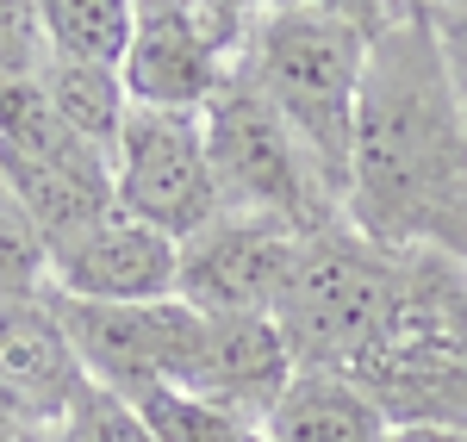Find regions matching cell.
<instances>
[{"label": "cell", "mask_w": 467, "mask_h": 442, "mask_svg": "<svg viewBox=\"0 0 467 442\" xmlns=\"http://www.w3.org/2000/svg\"><path fill=\"white\" fill-rule=\"evenodd\" d=\"M200 118H206V149H213L224 212H255V219H275L299 237L349 224L343 200L324 187L318 162L299 149V138L268 112V100L237 69Z\"/></svg>", "instance_id": "3957f363"}, {"label": "cell", "mask_w": 467, "mask_h": 442, "mask_svg": "<svg viewBox=\"0 0 467 442\" xmlns=\"http://www.w3.org/2000/svg\"><path fill=\"white\" fill-rule=\"evenodd\" d=\"M175 274H181V243L150 231L144 219L119 212V206L50 243V293L88 299V305L175 299Z\"/></svg>", "instance_id": "9c48e42d"}, {"label": "cell", "mask_w": 467, "mask_h": 442, "mask_svg": "<svg viewBox=\"0 0 467 442\" xmlns=\"http://www.w3.org/2000/svg\"><path fill=\"white\" fill-rule=\"evenodd\" d=\"M63 331L94 386L138 406L162 386H187L193 349H200V312L181 299H150V305H88V299L50 293Z\"/></svg>", "instance_id": "8992f818"}, {"label": "cell", "mask_w": 467, "mask_h": 442, "mask_svg": "<svg viewBox=\"0 0 467 442\" xmlns=\"http://www.w3.org/2000/svg\"><path fill=\"white\" fill-rule=\"evenodd\" d=\"M368 44L374 37L306 6H268L244 37L237 75L268 100V112L287 125L299 149L318 162L324 187L349 206V169H356V118L361 81H368ZM349 219V212H343Z\"/></svg>", "instance_id": "7a4b0ae2"}, {"label": "cell", "mask_w": 467, "mask_h": 442, "mask_svg": "<svg viewBox=\"0 0 467 442\" xmlns=\"http://www.w3.org/2000/svg\"><path fill=\"white\" fill-rule=\"evenodd\" d=\"M37 430H44V417H37L19 393L0 386V442H37Z\"/></svg>", "instance_id": "ffe728a7"}, {"label": "cell", "mask_w": 467, "mask_h": 442, "mask_svg": "<svg viewBox=\"0 0 467 442\" xmlns=\"http://www.w3.org/2000/svg\"><path fill=\"white\" fill-rule=\"evenodd\" d=\"M268 6H306V13H330V19H349V26H361V32H387L405 6H418V0H262V13Z\"/></svg>", "instance_id": "ac0fdd59"}, {"label": "cell", "mask_w": 467, "mask_h": 442, "mask_svg": "<svg viewBox=\"0 0 467 442\" xmlns=\"http://www.w3.org/2000/svg\"><path fill=\"white\" fill-rule=\"evenodd\" d=\"M37 442H156V437L144 430L138 406H125L119 393H107V386H88L57 424L37 430Z\"/></svg>", "instance_id": "2e32d148"}, {"label": "cell", "mask_w": 467, "mask_h": 442, "mask_svg": "<svg viewBox=\"0 0 467 442\" xmlns=\"http://www.w3.org/2000/svg\"><path fill=\"white\" fill-rule=\"evenodd\" d=\"M112 193H119V212L144 219L150 231H162L175 243L206 231L224 212L213 149H206V118L131 107L112 144Z\"/></svg>", "instance_id": "5b68a950"}, {"label": "cell", "mask_w": 467, "mask_h": 442, "mask_svg": "<svg viewBox=\"0 0 467 442\" xmlns=\"http://www.w3.org/2000/svg\"><path fill=\"white\" fill-rule=\"evenodd\" d=\"M343 212L380 250L467 262V107L442 37L418 6H405L368 44Z\"/></svg>", "instance_id": "6da1fadb"}, {"label": "cell", "mask_w": 467, "mask_h": 442, "mask_svg": "<svg viewBox=\"0 0 467 442\" xmlns=\"http://www.w3.org/2000/svg\"><path fill=\"white\" fill-rule=\"evenodd\" d=\"M50 57H81V63H125L131 50V0H37Z\"/></svg>", "instance_id": "5bb4252c"}, {"label": "cell", "mask_w": 467, "mask_h": 442, "mask_svg": "<svg viewBox=\"0 0 467 442\" xmlns=\"http://www.w3.org/2000/svg\"><path fill=\"white\" fill-rule=\"evenodd\" d=\"M200 13L213 19L218 32L231 37L237 50H244V37L255 32V19H262V0H200Z\"/></svg>", "instance_id": "d6986e66"}, {"label": "cell", "mask_w": 467, "mask_h": 442, "mask_svg": "<svg viewBox=\"0 0 467 442\" xmlns=\"http://www.w3.org/2000/svg\"><path fill=\"white\" fill-rule=\"evenodd\" d=\"M237 57L244 50L200 13V0H131V50L119 63L131 107L206 112Z\"/></svg>", "instance_id": "52a82bcc"}, {"label": "cell", "mask_w": 467, "mask_h": 442, "mask_svg": "<svg viewBox=\"0 0 467 442\" xmlns=\"http://www.w3.org/2000/svg\"><path fill=\"white\" fill-rule=\"evenodd\" d=\"M50 63V32L37 0H0V81H37Z\"/></svg>", "instance_id": "e0dca14e"}, {"label": "cell", "mask_w": 467, "mask_h": 442, "mask_svg": "<svg viewBox=\"0 0 467 442\" xmlns=\"http://www.w3.org/2000/svg\"><path fill=\"white\" fill-rule=\"evenodd\" d=\"M37 81H44L50 107L63 112V125H69V131H81L88 144H100V149L112 156L119 131H125V118H131V94H125V75L112 69V63L50 57Z\"/></svg>", "instance_id": "4fadbf2b"}, {"label": "cell", "mask_w": 467, "mask_h": 442, "mask_svg": "<svg viewBox=\"0 0 467 442\" xmlns=\"http://www.w3.org/2000/svg\"><path fill=\"white\" fill-rule=\"evenodd\" d=\"M293 374H299V362H293L287 336L268 312H231V318L200 312V349H193V374H187L181 393H200L218 411L268 430L275 406L287 399Z\"/></svg>", "instance_id": "30bf717a"}, {"label": "cell", "mask_w": 467, "mask_h": 442, "mask_svg": "<svg viewBox=\"0 0 467 442\" xmlns=\"http://www.w3.org/2000/svg\"><path fill=\"white\" fill-rule=\"evenodd\" d=\"M299 231L255 212H218L206 231H193L181 243V274L175 299L206 312V318H231V312H268L287 293L293 262H299Z\"/></svg>", "instance_id": "ba28073f"}, {"label": "cell", "mask_w": 467, "mask_h": 442, "mask_svg": "<svg viewBox=\"0 0 467 442\" xmlns=\"http://www.w3.org/2000/svg\"><path fill=\"white\" fill-rule=\"evenodd\" d=\"M0 386L19 393L44 424H57L94 386L50 305V287L26 299H0Z\"/></svg>", "instance_id": "8fae6325"}, {"label": "cell", "mask_w": 467, "mask_h": 442, "mask_svg": "<svg viewBox=\"0 0 467 442\" xmlns=\"http://www.w3.org/2000/svg\"><path fill=\"white\" fill-rule=\"evenodd\" d=\"M138 417L156 442H268V430H255V424L218 411L200 393H181V386H162V393L138 399Z\"/></svg>", "instance_id": "9a60e30c"}, {"label": "cell", "mask_w": 467, "mask_h": 442, "mask_svg": "<svg viewBox=\"0 0 467 442\" xmlns=\"http://www.w3.org/2000/svg\"><path fill=\"white\" fill-rule=\"evenodd\" d=\"M0 181L44 231V250L119 206L112 156L63 125L44 81H0Z\"/></svg>", "instance_id": "277c9868"}, {"label": "cell", "mask_w": 467, "mask_h": 442, "mask_svg": "<svg viewBox=\"0 0 467 442\" xmlns=\"http://www.w3.org/2000/svg\"><path fill=\"white\" fill-rule=\"evenodd\" d=\"M387 406L361 386L356 374L299 368L287 399L268 417V442H393Z\"/></svg>", "instance_id": "7c38bea8"}]
</instances>
